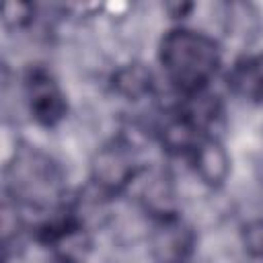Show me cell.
Here are the masks:
<instances>
[{
	"mask_svg": "<svg viewBox=\"0 0 263 263\" xmlns=\"http://www.w3.org/2000/svg\"><path fill=\"white\" fill-rule=\"evenodd\" d=\"M158 60L168 82L185 97L208 90L220 68L222 53L218 41L203 31L177 27L162 37Z\"/></svg>",
	"mask_w": 263,
	"mask_h": 263,
	"instance_id": "obj_1",
	"label": "cell"
},
{
	"mask_svg": "<svg viewBox=\"0 0 263 263\" xmlns=\"http://www.w3.org/2000/svg\"><path fill=\"white\" fill-rule=\"evenodd\" d=\"M64 171L37 148H18L4 171V185L14 203L29 208H49L64 195Z\"/></svg>",
	"mask_w": 263,
	"mask_h": 263,
	"instance_id": "obj_2",
	"label": "cell"
},
{
	"mask_svg": "<svg viewBox=\"0 0 263 263\" xmlns=\"http://www.w3.org/2000/svg\"><path fill=\"white\" fill-rule=\"evenodd\" d=\"M142 162L138 150L125 138H113L103 144L90 160V181L105 197L119 195L140 175Z\"/></svg>",
	"mask_w": 263,
	"mask_h": 263,
	"instance_id": "obj_3",
	"label": "cell"
},
{
	"mask_svg": "<svg viewBox=\"0 0 263 263\" xmlns=\"http://www.w3.org/2000/svg\"><path fill=\"white\" fill-rule=\"evenodd\" d=\"M39 240L58 263H84L92 249V238L76 212H60L39 228Z\"/></svg>",
	"mask_w": 263,
	"mask_h": 263,
	"instance_id": "obj_4",
	"label": "cell"
},
{
	"mask_svg": "<svg viewBox=\"0 0 263 263\" xmlns=\"http://www.w3.org/2000/svg\"><path fill=\"white\" fill-rule=\"evenodd\" d=\"M25 97L31 117L41 127H55L68 113L66 95L45 66H31L25 72Z\"/></svg>",
	"mask_w": 263,
	"mask_h": 263,
	"instance_id": "obj_5",
	"label": "cell"
},
{
	"mask_svg": "<svg viewBox=\"0 0 263 263\" xmlns=\"http://www.w3.org/2000/svg\"><path fill=\"white\" fill-rule=\"evenodd\" d=\"M197 247L195 232L181 216L154 222L150 234V253L156 263H189Z\"/></svg>",
	"mask_w": 263,
	"mask_h": 263,
	"instance_id": "obj_6",
	"label": "cell"
},
{
	"mask_svg": "<svg viewBox=\"0 0 263 263\" xmlns=\"http://www.w3.org/2000/svg\"><path fill=\"white\" fill-rule=\"evenodd\" d=\"M187 158H189L195 175L208 187H212V189L222 187L224 181L228 179L230 158H228V152L224 150V146L220 144V140H216L214 136H205Z\"/></svg>",
	"mask_w": 263,
	"mask_h": 263,
	"instance_id": "obj_7",
	"label": "cell"
},
{
	"mask_svg": "<svg viewBox=\"0 0 263 263\" xmlns=\"http://www.w3.org/2000/svg\"><path fill=\"white\" fill-rule=\"evenodd\" d=\"M228 88L242 101L261 105L263 103V51L238 58L228 76Z\"/></svg>",
	"mask_w": 263,
	"mask_h": 263,
	"instance_id": "obj_8",
	"label": "cell"
},
{
	"mask_svg": "<svg viewBox=\"0 0 263 263\" xmlns=\"http://www.w3.org/2000/svg\"><path fill=\"white\" fill-rule=\"evenodd\" d=\"M111 88L127 101H140L154 92V76L148 66L132 62L113 72Z\"/></svg>",
	"mask_w": 263,
	"mask_h": 263,
	"instance_id": "obj_9",
	"label": "cell"
},
{
	"mask_svg": "<svg viewBox=\"0 0 263 263\" xmlns=\"http://www.w3.org/2000/svg\"><path fill=\"white\" fill-rule=\"evenodd\" d=\"M175 187L164 173L150 177V181L142 189V205L144 210L156 220H164L171 216H179Z\"/></svg>",
	"mask_w": 263,
	"mask_h": 263,
	"instance_id": "obj_10",
	"label": "cell"
},
{
	"mask_svg": "<svg viewBox=\"0 0 263 263\" xmlns=\"http://www.w3.org/2000/svg\"><path fill=\"white\" fill-rule=\"evenodd\" d=\"M242 245L251 259L263 261V220H253L242 228Z\"/></svg>",
	"mask_w": 263,
	"mask_h": 263,
	"instance_id": "obj_11",
	"label": "cell"
}]
</instances>
